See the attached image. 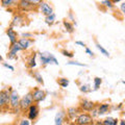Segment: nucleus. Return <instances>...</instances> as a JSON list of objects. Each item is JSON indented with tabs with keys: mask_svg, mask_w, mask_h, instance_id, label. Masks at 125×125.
Returning a JSON list of instances; mask_svg holds the SVG:
<instances>
[{
	"mask_svg": "<svg viewBox=\"0 0 125 125\" xmlns=\"http://www.w3.org/2000/svg\"><path fill=\"white\" fill-rule=\"evenodd\" d=\"M32 103H33L32 95H31V92H29L28 94H26L22 99H20V102H19V109H20L22 113H24L25 111L28 109V107Z\"/></svg>",
	"mask_w": 125,
	"mask_h": 125,
	"instance_id": "nucleus-1",
	"label": "nucleus"
},
{
	"mask_svg": "<svg viewBox=\"0 0 125 125\" xmlns=\"http://www.w3.org/2000/svg\"><path fill=\"white\" fill-rule=\"evenodd\" d=\"M74 123H75V125H91L93 123V118L90 114L83 113V114H79L76 117Z\"/></svg>",
	"mask_w": 125,
	"mask_h": 125,
	"instance_id": "nucleus-2",
	"label": "nucleus"
},
{
	"mask_svg": "<svg viewBox=\"0 0 125 125\" xmlns=\"http://www.w3.org/2000/svg\"><path fill=\"white\" fill-rule=\"evenodd\" d=\"M10 108V92L9 90L0 91V109Z\"/></svg>",
	"mask_w": 125,
	"mask_h": 125,
	"instance_id": "nucleus-3",
	"label": "nucleus"
},
{
	"mask_svg": "<svg viewBox=\"0 0 125 125\" xmlns=\"http://www.w3.org/2000/svg\"><path fill=\"white\" fill-rule=\"evenodd\" d=\"M19 102H20V96L16 90H11L10 93V108L19 109Z\"/></svg>",
	"mask_w": 125,
	"mask_h": 125,
	"instance_id": "nucleus-4",
	"label": "nucleus"
},
{
	"mask_svg": "<svg viewBox=\"0 0 125 125\" xmlns=\"http://www.w3.org/2000/svg\"><path fill=\"white\" fill-rule=\"evenodd\" d=\"M41 62L43 65H47V64H55L58 65V62L53 54L49 53V52H44L41 53Z\"/></svg>",
	"mask_w": 125,
	"mask_h": 125,
	"instance_id": "nucleus-5",
	"label": "nucleus"
},
{
	"mask_svg": "<svg viewBox=\"0 0 125 125\" xmlns=\"http://www.w3.org/2000/svg\"><path fill=\"white\" fill-rule=\"evenodd\" d=\"M31 95H32V99H33V102H41V101H43L45 99L46 97V93L43 91V90L39 89V88H36L33 90L32 92H31Z\"/></svg>",
	"mask_w": 125,
	"mask_h": 125,
	"instance_id": "nucleus-6",
	"label": "nucleus"
},
{
	"mask_svg": "<svg viewBox=\"0 0 125 125\" xmlns=\"http://www.w3.org/2000/svg\"><path fill=\"white\" fill-rule=\"evenodd\" d=\"M27 111H28L27 112V118H28V120H36L39 116V113H40L38 104H31Z\"/></svg>",
	"mask_w": 125,
	"mask_h": 125,
	"instance_id": "nucleus-7",
	"label": "nucleus"
},
{
	"mask_svg": "<svg viewBox=\"0 0 125 125\" xmlns=\"http://www.w3.org/2000/svg\"><path fill=\"white\" fill-rule=\"evenodd\" d=\"M79 106L83 111H85V112H91L92 109L96 106L95 103L93 101H90L88 99H81L80 102H79Z\"/></svg>",
	"mask_w": 125,
	"mask_h": 125,
	"instance_id": "nucleus-8",
	"label": "nucleus"
},
{
	"mask_svg": "<svg viewBox=\"0 0 125 125\" xmlns=\"http://www.w3.org/2000/svg\"><path fill=\"white\" fill-rule=\"evenodd\" d=\"M18 3H19L18 4L19 9H20L22 11H29V10H36V6L31 4L29 2V0H21V1H19Z\"/></svg>",
	"mask_w": 125,
	"mask_h": 125,
	"instance_id": "nucleus-9",
	"label": "nucleus"
},
{
	"mask_svg": "<svg viewBox=\"0 0 125 125\" xmlns=\"http://www.w3.org/2000/svg\"><path fill=\"white\" fill-rule=\"evenodd\" d=\"M21 47L20 45L18 44V42H16L15 44L10 45V52L7 54V58L10 60H14V58H17V52L21 51Z\"/></svg>",
	"mask_w": 125,
	"mask_h": 125,
	"instance_id": "nucleus-10",
	"label": "nucleus"
},
{
	"mask_svg": "<svg viewBox=\"0 0 125 125\" xmlns=\"http://www.w3.org/2000/svg\"><path fill=\"white\" fill-rule=\"evenodd\" d=\"M39 6H40V10L42 11L43 15H45L46 17L47 16H50L51 14H53V10H52V7L50 6L48 3L45 2V1H41L40 4H39Z\"/></svg>",
	"mask_w": 125,
	"mask_h": 125,
	"instance_id": "nucleus-11",
	"label": "nucleus"
},
{
	"mask_svg": "<svg viewBox=\"0 0 125 125\" xmlns=\"http://www.w3.org/2000/svg\"><path fill=\"white\" fill-rule=\"evenodd\" d=\"M6 34H7V36H9V38H10V45H13V44H15V43L17 42L18 34H17V32H16V31L13 29V27H10V28H7Z\"/></svg>",
	"mask_w": 125,
	"mask_h": 125,
	"instance_id": "nucleus-12",
	"label": "nucleus"
},
{
	"mask_svg": "<svg viewBox=\"0 0 125 125\" xmlns=\"http://www.w3.org/2000/svg\"><path fill=\"white\" fill-rule=\"evenodd\" d=\"M17 42H18V44L20 45V47H21V49H22V50L28 49V48H29V46H30V44H31V41L28 40L27 38L20 39V40L17 41Z\"/></svg>",
	"mask_w": 125,
	"mask_h": 125,
	"instance_id": "nucleus-13",
	"label": "nucleus"
},
{
	"mask_svg": "<svg viewBox=\"0 0 125 125\" xmlns=\"http://www.w3.org/2000/svg\"><path fill=\"white\" fill-rule=\"evenodd\" d=\"M24 24V19H23L22 15H17L15 16L13 19V22H11V26H20Z\"/></svg>",
	"mask_w": 125,
	"mask_h": 125,
	"instance_id": "nucleus-14",
	"label": "nucleus"
},
{
	"mask_svg": "<svg viewBox=\"0 0 125 125\" xmlns=\"http://www.w3.org/2000/svg\"><path fill=\"white\" fill-rule=\"evenodd\" d=\"M64 117H65V113L62 111H60L55 115V119H54V125H62L64 122Z\"/></svg>",
	"mask_w": 125,
	"mask_h": 125,
	"instance_id": "nucleus-15",
	"label": "nucleus"
},
{
	"mask_svg": "<svg viewBox=\"0 0 125 125\" xmlns=\"http://www.w3.org/2000/svg\"><path fill=\"white\" fill-rule=\"evenodd\" d=\"M108 109H109V104L108 103H102L98 106L97 112H98V115H104L108 112Z\"/></svg>",
	"mask_w": 125,
	"mask_h": 125,
	"instance_id": "nucleus-16",
	"label": "nucleus"
},
{
	"mask_svg": "<svg viewBox=\"0 0 125 125\" xmlns=\"http://www.w3.org/2000/svg\"><path fill=\"white\" fill-rule=\"evenodd\" d=\"M77 114H78V109L76 107H69L67 109V116L69 117V119H71V120L75 119Z\"/></svg>",
	"mask_w": 125,
	"mask_h": 125,
	"instance_id": "nucleus-17",
	"label": "nucleus"
},
{
	"mask_svg": "<svg viewBox=\"0 0 125 125\" xmlns=\"http://www.w3.org/2000/svg\"><path fill=\"white\" fill-rule=\"evenodd\" d=\"M102 125H118V120L114 118H106L103 120Z\"/></svg>",
	"mask_w": 125,
	"mask_h": 125,
	"instance_id": "nucleus-18",
	"label": "nucleus"
},
{
	"mask_svg": "<svg viewBox=\"0 0 125 125\" xmlns=\"http://www.w3.org/2000/svg\"><path fill=\"white\" fill-rule=\"evenodd\" d=\"M62 24H64L66 30H67L69 33H72L73 31H74V27H73V25H72L70 22H68V21H64V22H62Z\"/></svg>",
	"mask_w": 125,
	"mask_h": 125,
	"instance_id": "nucleus-19",
	"label": "nucleus"
},
{
	"mask_svg": "<svg viewBox=\"0 0 125 125\" xmlns=\"http://www.w3.org/2000/svg\"><path fill=\"white\" fill-rule=\"evenodd\" d=\"M15 3H18V2L14 1V0H1V5L4 7H10L11 5H15Z\"/></svg>",
	"mask_w": 125,
	"mask_h": 125,
	"instance_id": "nucleus-20",
	"label": "nucleus"
},
{
	"mask_svg": "<svg viewBox=\"0 0 125 125\" xmlns=\"http://www.w3.org/2000/svg\"><path fill=\"white\" fill-rule=\"evenodd\" d=\"M57 83L60 84L62 88H67L68 84H69V80L67 79V78H58Z\"/></svg>",
	"mask_w": 125,
	"mask_h": 125,
	"instance_id": "nucleus-21",
	"label": "nucleus"
},
{
	"mask_svg": "<svg viewBox=\"0 0 125 125\" xmlns=\"http://www.w3.org/2000/svg\"><path fill=\"white\" fill-rule=\"evenodd\" d=\"M32 76H33V78H36V80L38 81L39 83H44V80H43V77H42V75L40 74V72H38V71H34L33 73H32Z\"/></svg>",
	"mask_w": 125,
	"mask_h": 125,
	"instance_id": "nucleus-22",
	"label": "nucleus"
},
{
	"mask_svg": "<svg viewBox=\"0 0 125 125\" xmlns=\"http://www.w3.org/2000/svg\"><path fill=\"white\" fill-rule=\"evenodd\" d=\"M54 20H55V15H54V14H51L50 16H47L46 19H45V21H46V23L48 25H52Z\"/></svg>",
	"mask_w": 125,
	"mask_h": 125,
	"instance_id": "nucleus-23",
	"label": "nucleus"
},
{
	"mask_svg": "<svg viewBox=\"0 0 125 125\" xmlns=\"http://www.w3.org/2000/svg\"><path fill=\"white\" fill-rule=\"evenodd\" d=\"M101 83H102V79H101L100 77H95L94 78V89L95 90H98Z\"/></svg>",
	"mask_w": 125,
	"mask_h": 125,
	"instance_id": "nucleus-24",
	"label": "nucleus"
},
{
	"mask_svg": "<svg viewBox=\"0 0 125 125\" xmlns=\"http://www.w3.org/2000/svg\"><path fill=\"white\" fill-rule=\"evenodd\" d=\"M36 57H37V55H36V54H33V55L30 57V60L28 61V67L31 68V69L34 68V67H36V65H37L36 64Z\"/></svg>",
	"mask_w": 125,
	"mask_h": 125,
	"instance_id": "nucleus-25",
	"label": "nucleus"
},
{
	"mask_svg": "<svg viewBox=\"0 0 125 125\" xmlns=\"http://www.w3.org/2000/svg\"><path fill=\"white\" fill-rule=\"evenodd\" d=\"M101 5H104L108 7V9H113L114 7V2L111 1V0H104V1H101Z\"/></svg>",
	"mask_w": 125,
	"mask_h": 125,
	"instance_id": "nucleus-26",
	"label": "nucleus"
},
{
	"mask_svg": "<svg viewBox=\"0 0 125 125\" xmlns=\"http://www.w3.org/2000/svg\"><path fill=\"white\" fill-rule=\"evenodd\" d=\"M96 46H97V48L99 49V51H100L101 53H102L103 55H105V56H109V53H108V51H106V50H105V49L103 48V47L99 44V43H97Z\"/></svg>",
	"mask_w": 125,
	"mask_h": 125,
	"instance_id": "nucleus-27",
	"label": "nucleus"
},
{
	"mask_svg": "<svg viewBox=\"0 0 125 125\" xmlns=\"http://www.w3.org/2000/svg\"><path fill=\"white\" fill-rule=\"evenodd\" d=\"M62 53L64 54L65 56H67V57H73L74 56V54L72 53V52H70V51H67V50H62Z\"/></svg>",
	"mask_w": 125,
	"mask_h": 125,
	"instance_id": "nucleus-28",
	"label": "nucleus"
},
{
	"mask_svg": "<svg viewBox=\"0 0 125 125\" xmlns=\"http://www.w3.org/2000/svg\"><path fill=\"white\" fill-rule=\"evenodd\" d=\"M68 65H71V66H79V67H85V66H87V65H84V64H80V62H69Z\"/></svg>",
	"mask_w": 125,
	"mask_h": 125,
	"instance_id": "nucleus-29",
	"label": "nucleus"
},
{
	"mask_svg": "<svg viewBox=\"0 0 125 125\" xmlns=\"http://www.w3.org/2000/svg\"><path fill=\"white\" fill-rule=\"evenodd\" d=\"M80 91H81V92H83V93H88V92L91 91V90L89 89V85H81Z\"/></svg>",
	"mask_w": 125,
	"mask_h": 125,
	"instance_id": "nucleus-30",
	"label": "nucleus"
},
{
	"mask_svg": "<svg viewBox=\"0 0 125 125\" xmlns=\"http://www.w3.org/2000/svg\"><path fill=\"white\" fill-rule=\"evenodd\" d=\"M29 120L28 119H22L20 122H19V125H29Z\"/></svg>",
	"mask_w": 125,
	"mask_h": 125,
	"instance_id": "nucleus-31",
	"label": "nucleus"
},
{
	"mask_svg": "<svg viewBox=\"0 0 125 125\" xmlns=\"http://www.w3.org/2000/svg\"><path fill=\"white\" fill-rule=\"evenodd\" d=\"M3 66H4L5 68L10 69V71H14V67H13V66H10V65H9V64H6V62H3Z\"/></svg>",
	"mask_w": 125,
	"mask_h": 125,
	"instance_id": "nucleus-32",
	"label": "nucleus"
},
{
	"mask_svg": "<svg viewBox=\"0 0 125 125\" xmlns=\"http://www.w3.org/2000/svg\"><path fill=\"white\" fill-rule=\"evenodd\" d=\"M75 44L76 45H80V46H83V47H85V44H84L83 42H81V41H76Z\"/></svg>",
	"mask_w": 125,
	"mask_h": 125,
	"instance_id": "nucleus-33",
	"label": "nucleus"
},
{
	"mask_svg": "<svg viewBox=\"0 0 125 125\" xmlns=\"http://www.w3.org/2000/svg\"><path fill=\"white\" fill-rule=\"evenodd\" d=\"M85 52H87V53L89 54V55H91V56H93V55H94V53H93V52H92L89 48H85Z\"/></svg>",
	"mask_w": 125,
	"mask_h": 125,
	"instance_id": "nucleus-34",
	"label": "nucleus"
},
{
	"mask_svg": "<svg viewBox=\"0 0 125 125\" xmlns=\"http://www.w3.org/2000/svg\"><path fill=\"white\" fill-rule=\"evenodd\" d=\"M124 9H125V3L123 2L122 4H121V10H122V13H124Z\"/></svg>",
	"mask_w": 125,
	"mask_h": 125,
	"instance_id": "nucleus-35",
	"label": "nucleus"
},
{
	"mask_svg": "<svg viewBox=\"0 0 125 125\" xmlns=\"http://www.w3.org/2000/svg\"><path fill=\"white\" fill-rule=\"evenodd\" d=\"M22 36H23V37H24V38H25V37H30V36H31V34H30V33H23V34H22Z\"/></svg>",
	"mask_w": 125,
	"mask_h": 125,
	"instance_id": "nucleus-36",
	"label": "nucleus"
},
{
	"mask_svg": "<svg viewBox=\"0 0 125 125\" xmlns=\"http://www.w3.org/2000/svg\"><path fill=\"white\" fill-rule=\"evenodd\" d=\"M121 125H125V123H124L123 120H121Z\"/></svg>",
	"mask_w": 125,
	"mask_h": 125,
	"instance_id": "nucleus-37",
	"label": "nucleus"
},
{
	"mask_svg": "<svg viewBox=\"0 0 125 125\" xmlns=\"http://www.w3.org/2000/svg\"><path fill=\"white\" fill-rule=\"evenodd\" d=\"M3 61V58H2V56L1 55H0V62H2Z\"/></svg>",
	"mask_w": 125,
	"mask_h": 125,
	"instance_id": "nucleus-38",
	"label": "nucleus"
}]
</instances>
